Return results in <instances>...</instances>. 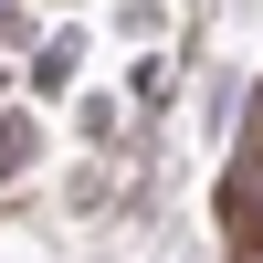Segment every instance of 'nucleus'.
Masks as SVG:
<instances>
[{"mask_svg": "<svg viewBox=\"0 0 263 263\" xmlns=\"http://www.w3.org/2000/svg\"><path fill=\"white\" fill-rule=\"evenodd\" d=\"M221 211H232V232H242V263H263V158H242V168H232Z\"/></svg>", "mask_w": 263, "mask_h": 263, "instance_id": "obj_1", "label": "nucleus"}, {"mask_svg": "<svg viewBox=\"0 0 263 263\" xmlns=\"http://www.w3.org/2000/svg\"><path fill=\"white\" fill-rule=\"evenodd\" d=\"M32 168V116H0V190Z\"/></svg>", "mask_w": 263, "mask_h": 263, "instance_id": "obj_2", "label": "nucleus"}]
</instances>
